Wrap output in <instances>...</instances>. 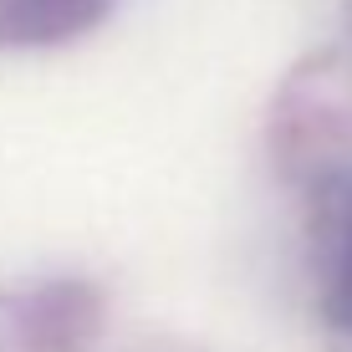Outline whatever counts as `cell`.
Instances as JSON below:
<instances>
[{"instance_id": "6da1fadb", "label": "cell", "mask_w": 352, "mask_h": 352, "mask_svg": "<svg viewBox=\"0 0 352 352\" xmlns=\"http://www.w3.org/2000/svg\"><path fill=\"white\" fill-rule=\"evenodd\" d=\"M113 0H0V46H56L92 31Z\"/></svg>"}, {"instance_id": "7a4b0ae2", "label": "cell", "mask_w": 352, "mask_h": 352, "mask_svg": "<svg viewBox=\"0 0 352 352\" xmlns=\"http://www.w3.org/2000/svg\"><path fill=\"white\" fill-rule=\"evenodd\" d=\"M337 311L352 322V225H347V240H342V261H337Z\"/></svg>"}]
</instances>
